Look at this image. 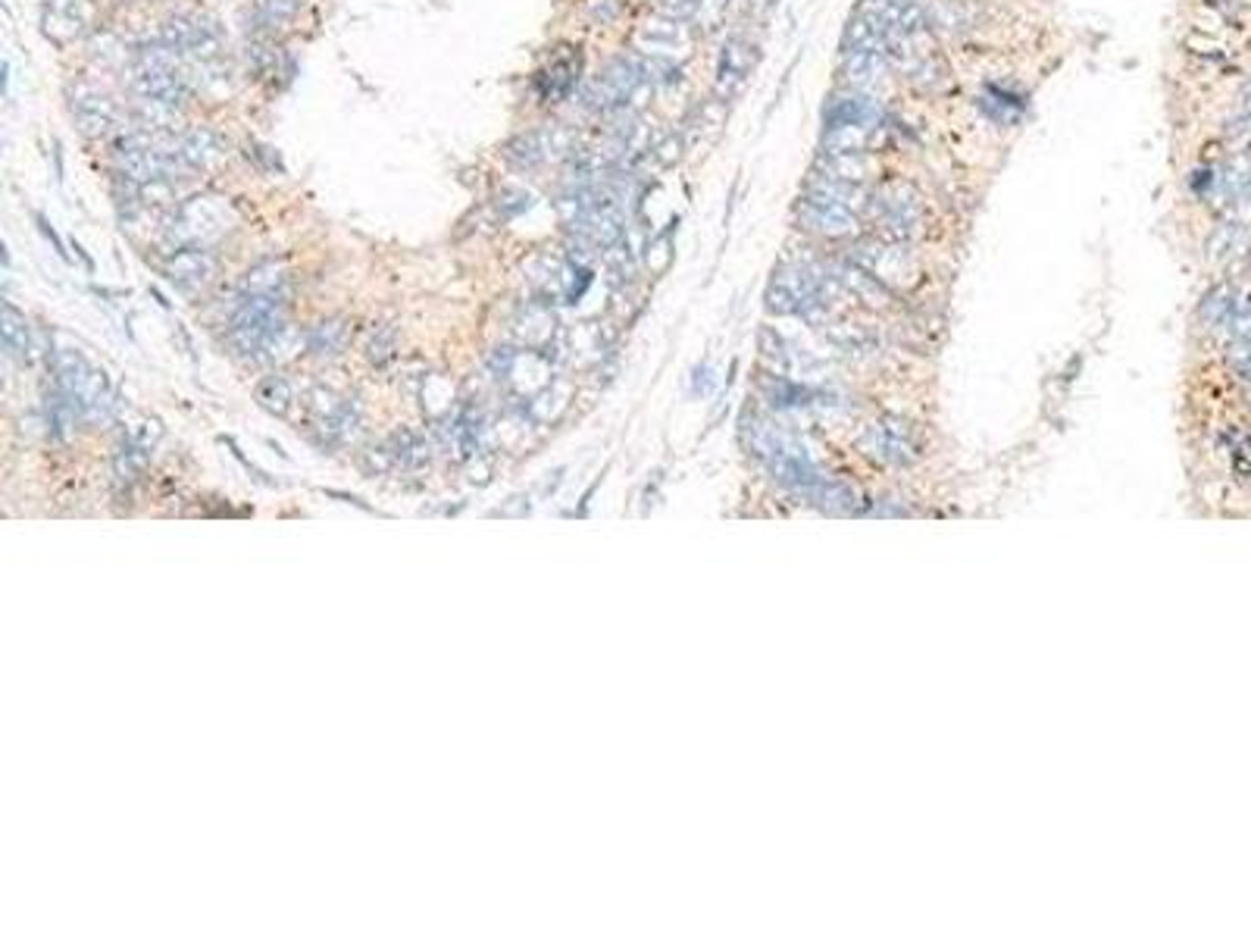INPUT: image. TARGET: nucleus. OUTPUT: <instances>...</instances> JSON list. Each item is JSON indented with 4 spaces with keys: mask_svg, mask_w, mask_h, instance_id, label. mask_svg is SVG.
Returning <instances> with one entry per match:
<instances>
[{
    "mask_svg": "<svg viewBox=\"0 0 1251 939\" xmlns=\"http://www.w3.org/2000/svg\"><path fill=\"white\" fill-rule=\"evenodd\" d=\"M348 336H351V326L344 320H339V317H336V320H322L319 326L310 329L307 348H310L314 354H322V358H336V354L344 351Z\"/></svg>",
    "mask_w": 1251,
    "mask_h": 939,
    "instance_id": "17",
    "label": "nucleus"
},
{
    "mask_svg": "<svg viewBox=\"0 0 1251 939\" xmlns=\"http://www.w3.org/2000/svg\"><path fill=\"white\" fill-rule=\"evenodd\" d=\"M679 154H682V138L679 135H670L667 142H660V145H655V157H658L660 163H676Z\"/></svg>",
    "mask_w": 1251,
    "mask_h": 939,
    "instance_id": "29",
    "label": "nucleus"
},
{
    "mask_svg": "<svg viewBox=\"0 0 1251 939\" xmlns=\"http://www.w3.org/2000/svg\"><path fill=\"white\" fill-rule=\"evenodd\" d=\"M817 172L832 176V179H845V182H861L864 176H869L867 150L864 154H820Z\"/></svg>",
    "mask_w": 1251,
    "mask_h": 939,
    "instance_id": "19",
    "label": "nucleus"
},
{
    "mask_svg": "<svg viewBox=\"0 0 1251 939\" xmlns=\"http://www.w3.org/2000/svg\"><path fill=\"white\" fill-rule=\"evenodd\" d=\"M576 82H579V57H573V54H557L551 60V66L538 76L542 94H545L548 101L567 98V94L576 88Z\"/></svg>",
    "mask_w": 1251,
    "mask_h": 939,
    "instance_id": "14",
    "label": "nucleus"
},
{
    "mask_svg": "<svg viewBox=\"0 0 1251 939\" xmlns=\"http://www.w3.org/2000/svg\"><path fill=\"white\" fill-rule=\"evenodd\" d=\"M72 116L86 135H110L120 123V108L101 91L79 88V94L72 98Z\"/></svg>",
    "mask_w": 1251,
    "mask_h": 939,
    "instance_id": "8",
    "label": "nucleus"
},
{
    "mask_svg": "<svg viewBox=\"0 0 1251 939\" xmlns=\"http://www.w3.org/2000/svg\"><path fill=\"white\" fill-rule=\"evenodd\" d=\"M532 207V194L523 192V189H504V192L498 194V211H501V219H513L516 214H523V211H530Z\"/></svg>",
    "mask_w": 1251,
    "mask_h": 939,
    "instance_id": "26",
    "label": "nucleus"
},
{
    "mask_svg": "<svg viewBox=\"0 0 1251 939\" xmlns=\"http://www.w3.org/2000/svg\"><path fill=\"white\" fill-rule=\"evenodd\" d=\"M38 226H42V233L47 235V238H50V241H54V248H57V254H60V257H66V251H64V241H60V238H57V233H54V229H50V226H47V219H44V216H38Z\"/></svg>",
    "mask_w": 1251,
    "mask_h": 939,
    "instance_id": "30",
    "label": "nucleus"
},
{
    "mask_svg": "<svg viewBox=\"0 0 1251 939\" xmlns=\"http://www.w3.org/2000/svg\"><path fill=\"white\" fill-rule=\"evenodd\" d=\"M886 64H889V60H886L883 54H869V50H842V66H839V72H842L845 86L854 88V91H864V88L879 82V76L886 72Z\"/></svg>",
    "mask_w": 1251,
    "mask_h": 939,
    "instance_id": "11",
    "label": "nucleus"
},
{
    "mask_svg": "<svg viewBox=\"0 0 1251 939\" xmlns=\"http://www.w3.org/2000/svg\"><path fill=\"white\" fill-rule=\"evenodd\" d=\"M132 91L138 98H145V101H157V104H167V108H182L189 101V86L175 72V66L167 64L163 57H150V54H145L141 66L135 69Z\"/></svg>",
    "mask_w": 1251,
    "mask_h": 939,
    "instance_id": "3",
    "label": "nucleus"
},
{
    "mask_svg": "<svg viewBox=\"0 0 1251 939\" xmlns=\"http://www.w3.org/2000/svg\"><path fill=\"white\" fill-rule=\"evenodd\" d=\"M751 3H754V7H770L773 0H751Z\"/></svg>",
    "mask_w": 1251,
    "mask_h": 939,
    "instance_id": "32",
    "label": "nucleus"
},
{
    "mask_svg": "<svg viewBox=\"0 0 1251 939\" xmlns=\"http://www.w3.org/2000/svg\"><path fill=\"white\" fill-rule=\"evenodd\" d=\"M366 354L376 363L388 361L395 354V329L391 326H376L373 329V339L366 344Z\"/></svg>",
    "mask_w": 1251,
    "mask_h": 939,
    "instance_id": "25",
    "label": "nucleus"
},
{
    "mask_svg": "<svg viewBox=\"0 0 1251 939\" xmlns=\"http://www.w3.org/2000/svg\"><path fill=\"white\" fill-rule=\"evenodd\" d=\"M282 332H285L282 295H244L229 323V342L244 358H257L276 348Z\"/></svg>",
    "mask_w": 1251,
    "mask_h": 939,
    "instance_id": "1",
    "label": "nucleus"
},
{
    "mask_svg": "<svg viewBox=\"0 0 1251 939\" xmlns=\"http://www.w3.org/2000/svg\"><path fill=\"white\" fill-rule=\"evenodd\" d=\"M723 13H726V0H701L692 20H701L704 29H714V25H720Z\"/></svg>",
    "mask_w": 1251,
    "mask_h": 939,
    "instance_id": "27",
    "label": "nucleus"
},
{
    "mask_svg": "<svg viewBox=\"0 0 1251 939\" xmlns=\"http://www.w3.org/2000/svg\"><path fill=\"white\" fill-rule=\"evenodd\" d=\"M163 273L179 289L194 292V289H204L211 282L213 273H216V260L207 248H175L163 263Z\"/></svg>",
    "mask_w": 1251,
    "mask_h": 939,
    "instance_id": "6",
    "label": "nucleus"
},
{
    "mask_svg": "<svg viewBox=\"0 0 1251 939\" xmlns=\"http://www.w3.org/2000/svg\"><path fill=\"white\" fill-rule=\"evenodd\" d=\"M701 0H660V13L670 20H692Z\"/></svg>",
    "mask_w": 1251,
    "mask_h": 939,
    "instance_id": "28",
    "label": "nucleus"
},
{
    "mask_svg": "<svg viewBox=\"0 0 1251 939\" xmlns=\"http://www.w3.org/2000/svg\"><path fill=\"white\" fill-rule=\"evenodd\" d=\"M88 29L82 16V0H54L44 13V32L57 42H72Z\"/></svg>",
    "mask_w": 1251,
    "mask_h": 939,
    "instance_id": "10",
    "label": "nucleus"
},
{
    "mask_svg": "<svg viewBox=\"0 0 1251 939\" xmlns=\"http://www.w3.org/2000/svg\"><path fill=\"white\" fill-rule=\"evenodd\" d=\"M754 64H758V47L748 44L744 38H729V42L723 44L714 94L720 101H726V104H732L744 91V86H748V76H751Z\"/></svg>",
    "mask_w": 1251,
    "mask_h": 939,
    "instance_id": "4",
    "label": "nucleus"
},
{
    "mask_svg": "<svg viewBox=\"0 0 1251 939\" xmlns=\"http://www.w3.org/2000/svg\"><path fill=\"white\" fill-rule=\"evenodd\" d=\"M216 201L219 197H194V201L179 207L170 229V238L179 248H204L211 238H219L229 229L226 226V207Z\"/></svg>",
    "mask_w": 1251,
    "mask_h": 939,
    "instance_id": "2",
    "label": "nucleus"
},
{
    "mask_svg": "<svg viewBox=\"0 0 1251 939\" xmlns=\"http://www.w3.org/2000/svg\"><path fill=\"white\" fill-rule=\"evenodd\" d=\"M160 44L172 54H194V57H211L219 47V35L211 22L197 16H179L160 29Z\"/></svg>",
    "mask_w": 1251,
    "mask_h": 939,
    "instance_id": "5",
    "label": "nucleus"
},
{
    "mask_svg": "<svg viewBox=\"0 0 1251 939\" xmlns=\"http://www.w3.org/2000/svg\"><path fill=\"white\" fill-rule=\"evenodd\" d=\"M297 10H300V0H260V16L270 25L295 20Z\"/></svg>",
    "mask_w": 1251,
    "mask_h": 939,
    "instance_id": "24",
    "label": "nucleus"
},
{
    "mask_svg": "<svg viewBox=\"0 0 1251 939\" xmlns=\"http://www.w3.org/2000/svg\"><path fill=\"white\" fill-rule=\"evenodd\" d=\"M179 154H182V160L192 170H207L213 160L219 157V145H216V138H213L211 132H192V135H182Z\"/></svg>",
    "mask_w": 1251,
    "mask_h": 939,
    "instance_id": "21",
    "label": "nucleus"
},
{
    "mask_svg": "<svg viewBox=\"0 0 1251 939\" xmlns=\"http://www.w3.org/2000/svg\"><path fill=\"white\" fill-rule=\"evenodd\" d=\"M883 123V110L864 91H842L832 94L827 104V126H867L876 128Z\"/></svg>",
    "mask_w": 1251,
    "mask_h": 939,
    "instance_id": "7",
    "label": "nucleus"
},
{
    "mask_svg": "<svg viewBox=\"0 0 1251 939\" xmlns=\"http://www.w3.org/2000/svg\"><path fill=\"white\" fill-rule=\"evenodd\" d=\"M1246 120H1251V88L1249 94H1246Z\"/></svg>",
    "mask_w": 1251,
    "mask_h": 939,
    "instance_id": "31",
    "label": "nucleus"
},
{
    "mask_svg": "<svg viewBox=\"0 0 1251 939\" xmlns=\"http://www.w3.org/2000/svg\"><path fill=\"white\" fill-rule=\"evenodd\" d=\"M876 128L867 126H827L823 128V154H864L876 142Z\"/></svg>",
    "mask_w": 1251,
    "mask_h": 939,
    "instance_id": "16",
    "label": "nucleus"
},
{
    "mask_svg": "<svg viewBox=\"0 0 1251 939\" xmlns=\"http://www.w3.org/2000/svg\"><path fill=\"white\" fill-rule=\"evenodd\" d=\"M551 154H554V135H548V132H526V135H516L508 148H504V157H508L513 167H520V170H530V167L545 163Z\"/></svg>",
    "mask_w": 1251,
    "mask_h": 939,
    "instance_id": "13",
    "label": "nucleus"
},
{
    "mask_svg": "<svg viewBox=\"0 0 1251 939\" xmlns=\"http://www.w3.org/2000/svg\"><path fill=\"white\" fill-rule=\"evenodd\" d=\"M979 108L986 110L989 120H996V123H1004V126H1008V123H1014L1020 113H1023V98L1014 94V91L989 86L986 88V94L979 98Z\"/></svg>",
    "mask_w": 1251,
    "mask_h": 939,
    "instance_id": "20",
    "label": "nucleus"
},
{
    "mask_svg": "<svg viewBox=\"0 0 1251 939\" xmlns=\"http://www.w3.org/2000/svg\"><path fill=\"white\" fill-rule=\"evenodd\" d=\"M292 401H295V392H292L288 380H282V376H270L257 388V405L263 407V410H270V414H276V417H285Z\"/></svg>",
    "mask_w": 1251,
    "mask_h": 939,
    "instance_id": "22",
    "label": "nucleus"
},
{
    "mask_svg": "<svg viewBox=\"0 0 1251 939\" xmlns=\"http://www.w3.org/2000/svg\"><path fill=\"white\" fill-rule=\"evenodd\" d=\"M685 29H682V22L679 20H660V22H648L641 32H638V47H641V54L645 57H663L667 60V54H673V50H679V47H685Z\"/></svg>",
    "mask_w": 1251,
    "mask_h": 939,
    "instance_id": "12",
    "label": "nucleus"
},
{
    "mask_svg": "<svg viewBox=\"0 0 1251 939\" xmlns=\"http://www.w3.org/2000/svg\"><path fill=\"white\" fill-rule=\"evenodd\" d=\"M842 50H869V54H883L889 60V38L864 13H854L845 25V35H842Z\"/></svg>",
    "mask_w": 1251,
    "mask_h": 939,
    "instance_id": "15",
    "label": "nucleus"
},
{
    "mask_svg": "<svg viewBox=\"0 0 1251 939\" xmlns=\"http://www.w3.org/2000/svg\"><path fill=\"white\" fill-rule=\"evenodd\" d=\"M0 332H3V344H7V351L13 358H25L29 354V344H32L29 320L10 301H3V307H0Z\"/></svg>",
    "mask_w": 1251,
    "mask_h": 939,
    "instance_id": "18",
    "label": "nucleus"
},
{
    "mask_svg": "<svg viewBox=\"0 0 1251 939\" xmlns=\"http://www.w3.org/2000/svg\"><path fill=\"white\" fill-rule=\"evenodd\" d=\"M285 276L278 273L276 263H260L244 279V295H282Z\"/></svg>",
    "mask_w": 1251,
    "mask_h": 939,
    "instance_id": "23",
    "label": "nucleus"
},
{
    "mask_svg": "<svg viewBox=\"0 0 1251 939\" xmlns=\"http://www.w3.org/2000/svg\"><path fill=\"white\" fill-rule=\"evenodd\" d=\"M801 211H805L807 223H810L814 229H823V233H829V235H842V233H851V229H854V216H851V207L839 204V201H829V197H820V194L807 192L805 207H801Z\"/></svg>",
    "mask_w": 1251,
    "mask_h": 939,
    "instance_id": "9",
    "label": "nucleus"
}]
</instances>
